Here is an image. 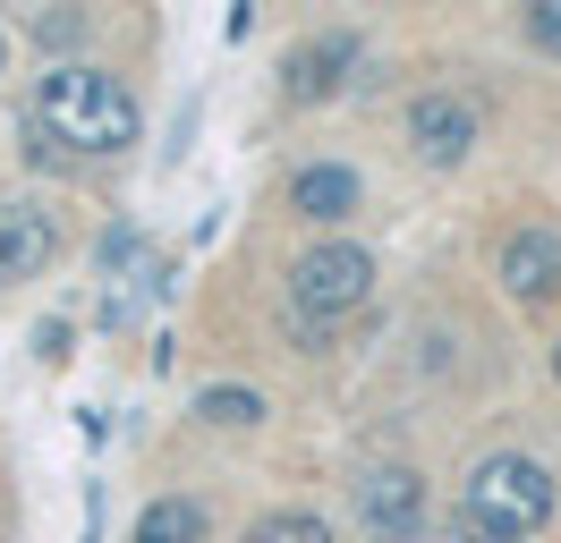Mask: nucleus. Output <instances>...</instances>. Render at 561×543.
Returning a JSON list of instances; mask_svg holds the SVG:
<instances>
[{
  "label": "nucleus",
  "mask_w": 561,
  "mask_h": 543,
  "mask_svg": "<svg viewBox=\"0 0 561 543\" xmlns=\"http://www.w3.org/2000/svg\"><path fill=\"white\" fill-rule=\"evenodd\" d=\"M35 136H60L69 153H128L137 145V94L94 60H51L35 77Z\"/></svg>",
  "instance_id": "obj_1"
},
{
  "label": "nucleus",
  "mask_w": 561,
  "mask_h": 543,
  "mask_svg": "<svg viewBox=\"0 0 561 543\" xmlns=\"http://www.w3.org/2000/svg\"><path fill=\"white\" fill-rule=\"evenodd\" d=\"M366 298H375V255L357 238H316L289 264V323H298V339H332V323H350Z\"/></svg>",
  "instance_id": "obj_2"
},
{
  "label": "nucleus",
  "mask_w": 561,
  "mask_h": 543,
  "mask_svg": "<svg viewBox=\"0 0 561 543\" xmlns=\"http://www.w3.org/2000/svg\"><path fill=\"white\" fill-rule=\"evenodd\" d=\"M459 518H468V527H493V535H519V543H527L545 518H553V467H545V459H527V450H493V459H477Z\"/></svg>",
  "instance_id": "obj_3"
},
{
  "label": "nucleus",
  "mask_w": 561,
  "mask_h": 543,
  "mask_svg": "<svg viewBox=\"0 0 561 543\" xmlns=\"http://www.w3.org/2000/svg\"><path fill=\"white\" fill-rule=\"evenodd\" d=\"M51 255H60V221H51L35 196H0V289L35 280Z\"/></svg>",
  "instance_id": "obj_4"
},
{
  "label": "nucleus",
  "mask_w": 561,
  "mask_h": 543,
  "mask_svg": "<svg viewBox=\"0 0 561 543\" xmlns=\"http://www.w3.org/2000/svg\"><path fill=\"white\" fill-rule=\"evenodd\" d=\"M409 145H417L434 170L468 162V145H477V102L468 94H417L409 102Z\"/></svg>",
  "instance_id": "obj_5"
},
{
  "label": "nucleus",
  "mask_w": 561,
  "mask_h": 543,
  "mask_svg": "<svg viewBox=\"0 0 561 543\" xmlns=\"http://www.w3.org/2000/svg\"><path fill=\"white\" fill-rule=\"evenodd\" d=\"M502 289L519 305H536V298H561V238L553 230H511L502 238Z\"/></svg>",
  "instance_id": "obj_6"
},
{
  "label": "nucleus",
  "mask_w": 561,
  "mask_h": 543,
  "mask_svg": "<svg viewBox=\"0 0 561 543\" xmlns=\"http://www.w3.org/2000/svg\"><path fill=\"white\" fill-rule=\"evenodd\" d=\"M357 509H366L375 543L409 535V527L425 518V484H417V467H366V484H357Z\"/></svg>",
  "instance_id": "obj_7"
},
{
  "label": "nucleus",
  "mask_w": 561,
  "mask_h": 543,
  "mask_svg": "<svg viewBox=\"0 0 561 543\" xmlns=\"http://www.w3.org/2000/svg\"><path fill=\"white\" fill-rule=\"evenodd\" d=\"M350 60H357L350 34H316V43H298V51L280 60V85H289V102H332L350 85Z\"/></svg>",
  "instance_id": "obj_8"
},
{
  "label": "nucleus",
  "mask_w": 561,
  "mask_h": 543,
  "mask_svg": "<svg viewBox=\"0 0 561 543\" xmlns=\"http://www.w3.org/2000/svg\"><path fill=\"white\" fill-rule=\"evenodd\" d=\"M357 196H366V187H357L350 162H307V170H289V212H298V221H316V230L350 221Z\"/></svg>",
  "instance_id": "obj_9"
},
{
  "label": "nucleus",
  "mask_w": 561,
  "mask_h": 543,
  "mask_svg": "<svg viewBox=\"0 0 561 543\" xmlns=\"http://www.w3.org/2000/svg\"><path fill=\"white\" fill-rule=\"evenodd\" d=\"M128 543H205V509L196 501H153Z\"/></svg>",
  "instance_id": "obj_10"
},
{
  "label": "nucleus",
  "mask_w": 561,
  "mask_h": 543,
  "mask_svg": "<svg viewBox=\"0 0 561 543\" xmlns=\"http://www.w3.org/2000/svg\"><path fill=\"white\" fill-rule=\"evenodd\" d=\"M196 416L205 425H264V391H239V382H213V391H196Z\"/></svg>",
  "instance_id": "obj_11"
},
{
  "label": "nucleus",
  "mask_w": 561,
  "mask_h": 543,
  "mask_svg": "<svg viewBox=\"0 0 561 543\" xmlns=\"http://www.w3.org/2000/svg\"><path fill=\"white\" fill-rule=\"evenodd\" d=\"M239 543H332V527H323L316 509H273V518H255Z\"/></svg>",
  "instance_id": "obj_12"
},
{
  "label": "nucleus",
  "mask_w": 561,
  "mask_h": 543,
  "mask_svg": "<svg viewBox=\"0 0 561 543\" xmlns=\"http://www.w3.org/2000/svg\"><path fill=\"white\" fill-rule=\"evenodd\" d=\"M26 34H35L43 51L60 60L69 43H85V18H77V9H26Z\"/></svg>",
  "instance_id": "obj_13"
},
{
  "label": "nucleus",
  "mask_w": 561,
  "mask_h": 543,
  "mask_svg": "<svg viewBox=\"0 0 561 543\" xmlns=\"http://www.w3.org/2000/svg\"><path fill=\"white\" fill-rule=\"evenodd\" d=\"M527 43L561 60V0H536V9H527Z\"/></svg>",
  "instance_id": "obj_14"
},
{
  "label": "nucleus",
  "mask_w": 561,
  "mask_h": 543,
  "mask_svg": "<svg viewBox=\"0 0 561 543\" xmlns=\"http://www.w3.org/2000/svg\"><path fill=\"white\" fill-rule=\"evenodd\" d=\"M459 543H519V535H493V527H468V518H459Z\"/></svg>",
  "instance_id": "obj_15"
},
{
  "label": "nucleus",
  "mask_w": 561,
  "mask_h": 543,
  "mask_svg": "<svg viewBox=\"0 0 561 543\" xmlns=\"http://www.w3.org/2000/svg\"><path fill=\"white\" fill-rule=\"evenodd\" d=\"M0 68H9V26H0Z\"/></svg>",
  "instance_id": "obj_16"
},
{
  "label": "nucleus",
  "mask_w": 561,
  "mask_h": 543,
  "mask_svg": "<svg viewBox=\"0 0 561 543\" xmlns=\"http://www.w3.org/2000/svg\"><path fill=\"white\" fill-rule=\"evenodd\" d=\"M553 382H561V339H553Z\"/></svg>",
  "instance_id": "obj_17"
}]
</instances>
